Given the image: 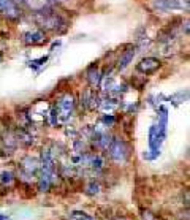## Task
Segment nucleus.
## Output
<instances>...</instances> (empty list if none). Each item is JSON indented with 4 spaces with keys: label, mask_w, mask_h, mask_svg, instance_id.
I'll return each mask as SVG.
<instances>
[{
    "label": "nucleus",
    "mask_w": 190,
    "mask_h": 220,
    "mask_svg": "<svg viewBox=\"0 0 190 220\" xmlns=\"http://www.w3.org/2000/svg\"><path fill=\"white\" fill-rule=\"evenodd\" d=\"M155 7L162 11H168V10H177V8H187V0H155Z\"/></svg>",
    "instance_id": "1"
},
{
    "label": "nucleus",
    "mask_w": 190,
    "mask_h": 220,
    "mask_svg": "<svg viewBox=\"0 0 190 220\" xmlns=\"http://www.w3.org/2000/svg\"><path fill=\"white\" fill-rule=\"evenodd\" d=\"M0 11L5 13L7 16H11V18H16L18 8L14 5V0H0Z\"/></svg>",
    "instance_id": "2"
},
{
    "label": "nucleus",
    "mask_w": 190,
    "mask_h": 220,
    "mask_svg": "<svg viewBox=\"0 0 190 220\" xmlns=\"http://www.w3.org/2000/svg\"><path fill=\"white\" fill-rule=\"evenodd\" d=\"M133 54H135L133 51H130V52H127V54H125V56H124V59L120 60V65H119L120 68H125V67H127V65H128V62H130V60H132V57H133Z\"/></svg>",
    "instance_id": "3"
}]
</instances>
